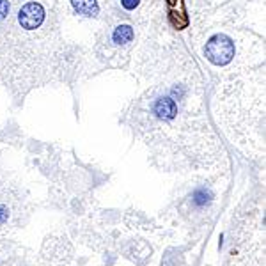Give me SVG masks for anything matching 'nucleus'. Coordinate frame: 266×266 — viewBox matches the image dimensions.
Wrapping results in <instances>:
<instances>
[{"label": "nucleus", "instance_id": "2", "mask_svg": "<svg viewBox=\"0 0 266 266\" xmlns=\"http://www.w3.org/2000/svg\"><path fill=\"white\" fill-rule=\"evenodd\" d=\"M215 119L245 156L265 160V71H241L218 84Z\"/></svg>", "mask_w": 266, "mask_h": 266}, {"label": "nucleus", "instance_id": "5", "mask_svg": "<svg viewBox=\"0 0 266 266\" xmlns=\"http://www.w3.org/2000/svg\"><path fill=\"white\" fill-rule=\"evenodd\" d=\"M133 39H135L133 27L126 25V23H121V25L114 27L110 32V41L115 46H128L130 43H133Z\"/></svg>", "mask_w": 266, "mask_h": 266}, {"label": "nucleus", "instance_id": "4", "mask_svg": "<svg viewBox=\"0 0 266 266\" xmlns=\"http://www.w3.org/2000/svg\"><path fill=\"white\" fill-rule=\"evenodd\" d=\"M204 55L215 66H226L234 57V43L226 34L213 35L204 48Z\"/></svg>", "mask_w": 266, "mask_h": 266}, {"label": "nucleus", "instance_id": "6", "mask_svg": "<svg viewBox=\"0 0 266 266\" xmlns=\"http://www.w3.org/2000/svg\"><path fill=\"white\" fill-rule=\"evenodd\" d=\"M75 13L85 18H96L100 14V4L96 0H69Z\"/></svg>", "mask_w": 266, "mask_h": 266}, {"label": "nucleus", "instance_id": "1", "mask_svg": "<svg viewBox=\"0 0 266 266\" xmlns=\"http://www.w3.org/2000/svg\"><path fill=\"white\" fill-rule=\"evenodd\" d=\"M167 71L140 94L130 112V126L165 170H206L226 156L209 126L204 89L194 61L177 52Z\"/></svg>", "mask_w": 266, "mask_h": 266}, {"label": "nucleus", "instance_id": "3", "mask_svg": "<svg viewBox=\"0 0 266 266\" xmlns=\"http://www.w3.org/2000/svg\"><path fill=\"white\" fill-rule=\"evenodd\" d=\"M231 266H265V202L241 211L233 229Z\"/></svg>", "mask_w": 266, "mask_h": 266}, {"label": "nucleus", "instance_id": "7", "mask_svg": "<svg viewBox=\"0 0 266 266\" xmlns=\"http://www.w3.org/2000/svg\"><path fill=\"white\" fill-rule=\"evenodd\" d=\"M9 9H11L9 0H0V22H4L5 18L9 16Z\"/></svg>", "mask_w": 266, "mask_h": 266}]
</instances>
